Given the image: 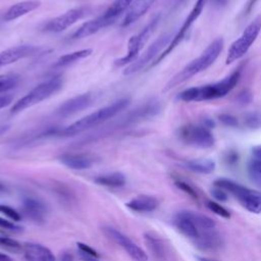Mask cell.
I'll return each mask as SVG.
<instances>
[{
  "instance_id": "5",
  "label": "cell",
  "mask_w": 261,
  "mask_h": 261,
  "mask_svg": "<svg viewBox=\"0 0 261 261\" xmlns=\"http://www.w3.org/2000/svg\"><path fill=\"white\" fill-rule=\"evenodd\" d=\"M63 81L60 76H54L45 82L39 84L34 89H32L25 96L20 98L11 107L12 113L20 112L27 108H30L49 97L53 96L62 88Z\"/></svg>"
},
{
  "instance_id": "8",
  "label": "cell",
  "mask_w": 261,
  "mask_h": 261,
  "mask_svg": "<svg viewBox=\"0 0 261 261\" xmlns=\"http://www.w3.org/2000/svg\"><path fill=\"white\" fill-rule=\"evenodd\" d=\"M178 137L184 143L198 148H210L215 142L210 128L203 124L184 125L178 129Z\"/></svg>"
},
{
  "instance_id": "23",
  "label": "cell",
  "mask_w": 261,
  "mask_h": 261,
  "mask_svg": "<svg viewBox=\"0 0 261 261\" xmlns=\"http://www.w3.org/2000/svg\"><path fill=\"white\" fill-rule=\"evenodd\" d=\"M194 243L201 250H214L221 246V238L213 228L201 231Z\"/></svg>"
},
{
  "instance_id": "22",
  "label": "cell",
  "mask_w": 261,
  "mask_h": 261,
  "mask_svg": "<svg viewBox=\"0 0 261 261\" xmlns=\"http://www.w3.org/2000/svg\"><path fill=\"white\" fill-rule=\"evenodd\" d=\"M23 213L35 221H41L45 218L47 208L46 205L38 199L27 198L22 203Z\"/></svg>"
},
{
  "instance_id": "43",
  "label": "cell",
  "mask_w": 261,
  "mask_h": 261,
  "mask_svg": "<svg viewBox=\"0 0 261 261\" xmlns=\"http://www.w3.org/2000/svg\"><path fill=\"white\" fill-rule=\"evenodd\" d=\"M80 258L82 261H99V259L95 256H92V255H88V254H85V253H82L80 252Z\"/></svg>"
},
{
  "instance_id": "7",
  "label": "cell",
  "mask_w": 261,
  "mask_h": 261,
  "mask_svg": "<svg viewBox=\"0 0 261 261\" xmlns=\"http://www.w3.org/2000/svg\"><path fill=\"white\" fill-rule=\"evenodd\" d=\"M159 20H160V15L158 14L154 18H152L151 21L138 35L133 36L128 40L127 53L125 56L120 57L114 61L115 66H117V67L124 66L126 64L133 63L137 59L140 50L143 48L145 43L148 41V39L150 38V36L154 32V30L156 29Z\"/></svg>"
},
{
  "instance_id": "3",
  "label": "cell",
  "mask_w": 261,
  "mask_h": 261,
  "mask_svg": "<svg viewBox=\"0 0 261 261\" xmlns=\"http://www.w3.org/2000/svg\"><path fill=\"white\" fill-rule=\"evenodd\" d=\"M240 77L241 70L238 69L217 83L186 89L178 95V99L184 102H201L224 97L237 86Z\"/></svg>"
},
{
  "instance_id": "17",
  "label": "cell",
  "mask_w": 261,
  "mask_h": 261,
  "mask_svg": "<svg viewBox=\"0 0 261 261\" xmlns=\"http://www.w3.org/2000/svg\"><path fill=\"white\" fill-rule=\"evenodd\" d=\"M157 0H135L132 3L130 7L127 9L125 16L121 22V25L127 27L133 22L137 21L141 16H143L151 8V6Z\"/></svg>"
},
{
  "instance_id": "51",
  "label": "cell",
  "mask_w": 261,
  "mask_h": 261,
  "mask_svg": "<svg viewBox=\"0 0 261 261\" xmlns=\"http://www.w3.org/2000/svg\"><path fill=\"white\" fill-rule=\"evenodd\" d=\"M179 1H184V0H179Z\"/></svg>"
},
{
  "instance_id": "32",
  "label": "cell",
  "mask_w": 261,
  "mask_h": 261,
  "mask_svg": "<svg viewBox=\"0 0 261 261\" xmlns=\"http://www.w3.org/2000/svg\"><path fill=\"white\" fill-rule=\"evenodd\" d=\"M206 206L208 207L209 210H211L212 212H214L215 214H217V215H219L223 218H229L230 217V213L223 206H221L220 204H218L214 201L208 200L206 202Z\"/></svg>"
},
{
  "instance_id": "15",
  "label": "cell",
  "mask_w": 261,
  "mask_h": 261,
  "mask_svg": "<svg viewBox=\"0 0 261 261\" xmlns=\"http://www.w3.org/2000/svg\"><path fill=\"white\" fill-rule=\"evenodd\" d=\"M59 160L66 167L75 170L88 169L96 161L95 156L89 153H64L60 156Z\"/></svg>"
},
{
  "instance_id": "42",
  "label": "cell",
  "mask_w": 261,
  "mask_h": 261,
  "mask_svg": "<svg viewBox=\"0 0 261 261\" xmlns=\"http://www.w3.org/2000/svg\"><path fill=\"white\" fill-rule=\"evenodd\" d=\"M250 173V176L252 178V180L258 186L261 188V174L259 173H256V172H253V171H249Z\"/></svg>"
},
{
  "instance_id": "39",
  "label": "cell",
  "mask_w": 261,
  "mask_h": 261,
  "mask_svg": "<svg viewBox=\"0 0 261 261\" xmlns=\"http://www.w3.org/2000/svg\"><path fill=\"white\" fill-rule=\"evenodd\" d=\"M0 227L4 228V229H8V230H19L21 227L17 226L16 224L12 223L9 220H6L2 217H0Z\"/></svg>"
},
{
  "instance_id": "30",
  "label": "cell",
  "mask_w": 261,
  "mask_h": 261,
  "mask_svg": "<svg viewBox=\"0 0 261 261\" xmlns=\"http://www.w3.org/2000/svg\"><path fill=\"white\" fill-rule=\"evenodd\" d=\"M18 83V76L15 74L0 75V93H5L14 88Z\"/></svg>"
},
{
  "instance_id": "16",
  "label": "cell",
  "mask_w": 261,
  "mask_h": 261,
  "mask_svg": "<svg viewBox=\"0 0 261 261\" xmlns=\"http://www.w3.org/2000/svg\"><path fill=\"white\" fill-rule=\"evenodd\" d=\"M22 251L28 261H55V256L47 247L37 243H25Z\"/></svg>"
},
{
  "instance_id": "37",
  "label": "cell",
  "mask_w": 261,
  "mask_h": 261,
  "mask_svg": "<svg viewBox=\"0 0 261 261\" xmlns=\"http://www.w3.org/2000/svg\"><path fill=\"white\" fill-rule=\"evenodd\" d=\"M211 195H212L216 200H218V201H220V202L226 201V200H227V197H228L226 191H224V190H222V189H220V188H217V187H215L214 189L211 190Z\"/></svg>"
},
{
  "instance_id": "33",
  "label": "cell",
  "mask_w": 261,
  "mask_h": 261,
  "mask_svg": "<svg viewBox=\"0 0 261 261\" xmlns=\"http://www.w3.org/2000/svg\"><path fill=\"white\" fill-rule=\"evenodd\" d=\"M0 212L3 213L4 215H6L8 218H10L13 221H19L21 219V215L12 207L1 204L0 205Z\"/></svg>"
},
{
  "instance_id": "35",
  "label": "cell",
  "mask_w": 261,
  "mask_h": 261,
  "mask_svg": "<svg viewBox=\"0 0 261 261\" xmlns=\"http://www.w3.org/2000/svg\"><path fill=\"white\" fill-rule=\"evenodd\" d=\"M219 120L221 121L222 124L226 125V126H237L238 125V119L237 117H234L231 114H227V113H222L220 115H218Z\"/></svg>"
},
{
  "instance_id": "24",
  "label": "cell",
  "mask_w": 261,
  "mask_h": 261,
  "mask_svg": "<svg viewBox=\"0 0 261 261\" xmlns=\"http://www.w3.org/2000/svg\"><path fill=\"white\" fill-rule=\"evenodd\" d=\"M240 203L252 213H261V194L247 189L243 194L237 197Z\"/></svg>"
},
{
  "instance_id": "11",
  "label": "cell",
  "mask_w": 261,
  "mask_h": 261,
  "mask_svg": "<svg viewBox=\"0 0 261 261\" xmlns=\"http://www.w3.org/2000/svg\"><path fill=\"white\" fill-rule=\"evenodd\" d=\"M90 11L87 6H80L75 8H71L52 19H50L45 25L44 31L48 33H60L72 24H74L77 20L83 18Z\"/></svg>"
},
{
  "instance_id": "19",
  "label": "cell",
  "mask_w": 261,
  "mask_h": 261,
  "mask_svg": "<svg viewBox=\"0 0 261 261\" xmlns=\"http://www.w3.org/2000/svg\"><path fill=\"white\" fill-rule=\"evenodd\" d=\"M111 23H112L111 20L105 18L103 15H100L99 17H97L95 19H92V20H89V21H86L85 23H83L73 33L72 39H82V38L89 37Z\"/></svg>"
},
{
  "instance_id": "13",
  "label": "cell",
  "mask_w": 261,
  "mask_h": 261,
  "mask_svg": "<svg viewBox=\"0 0 261 261\" xmlns=\"http://www.w3.org/2000/svg\"><path fill=\"white\" fill-rule=\"evenodd\" d=\"M92 102V95L90 93H85L77 95L64 103H62L55 111V114L59 117L70 116L83 109H86L90 106Z\"/></svg>"
},
{
  "instance_id": "29",
  "label": "cell",
  "mask_w": 261,
  "mask_h": 261,
  "mask_svg": "<svg viewBox=\"0 0 261 261\" xmlns=\"http://www.w3.org/2000/svg\"><path fill=\"white\" fill-rule=\"evenodd\" d=\"M145 241L150 249V251L153 253L154 256L156 257H162L164 254V247L160 239H158L156 236L152 233H146L145 234Z\"/></svg>"
},
{
  "instance_id": "48",
  "label": "cell",
  "mask_w": 261,
  "mask_h": 261,
  "mask_svg": "<svg viewBox=\"0 0 261 261\" xmlns=\"http://www.w3.org/2000/svg\"><path fill=\"white\" fill-rule=\"evenodd\" d=\"M8 128H9V125H0V135L7 132Z\"/></svg>"
},
{
  "instance_id": "18",
  "label": "cell",
  "mask_w": 261,
  "mask_h": 261,
  "mask_svg": "<svg viewBox=\"0 0 261 261\" xmlns=\"http://www.w3.org/2000/svg\"><path fill=\"white\" fill-rule=\"evenodd\" d=\"M40 4L41 3L38 0H25V1L15 3L5 11V13L3 14V19L5 21L14 20L37 9L40 6Z\"/></svg>"
},
{
  "instance_id": "31",
  "label": "cell",
  "mask_w": 261,
  "mask_h": 261,
  "mask_svg": "<svg viewBox=\"0 0 261 261\" xmlns=\"http://www.w3.org/2000/svg\"><path fill=\"white\" fill-rule=\"evenodd\" d=\"M244 123L249 128L261 127V112L252 111L246 113L244 116Z\"/></svg>"
},
{
  "instance_id": "50",
  "label": "cell",
  "mask_w": 261,
  "mask_h": 261,
  "mask_svg": "<svg viewBox=\"0 0 261 261\" xmlns=\"http://www.w3.org/2000/svg\"><path fill=\"white\" fill-rule=\"evenodd\" d=\"M5 191H6L5 186H4L3 184H1V182H0V193H4Z\"/></svg>"
},
{
  "instance_id": "1",
  "label": "cell",
  "mask_w": 261,
  "mask_h": 261,
  "mask_svg": "<svg viewBox=\"0 0 261 261\" xmlns=\"http://www.w3.org/2000/svg\"><path fill=\"white\" fill-rule=\"evenodd\" d=\"M129 103H130V99L128 97L120 98L114 101L113 103L84 116L83 118L72 122L71 124L61 129H55L53 132V135H56L59 137H69V136L79 135L83 132L96 127L100 124H103L108 119L114 117L121 110L126 108L129 105Z\"/></svg>"
},
{
  "instance_id": "10",
  "label": "cell",
  "mask_w": 261,
  "mask_h": 261,
  "mask_svg": "<svg viewBox=\"0 0 261 261\" xmlns=\"http://www.w3.org/2000/svg\"><path fill=\"white\" fill-rule=\"evenodd\" d=\"M173 36H171V34L169 33L161 35L148 47V49L140 58L136 59L133 63H130L127 67H125V69L123 70V74L128 75L141 70L146 64L151 62L157 54H160L162 52V49L168 46Z\"/></svg>"
},
{
  "instance_id": "28",
  "label": "cell",
  "mask_w": 261,
  "mask_h": 261,
  "mask_svg": "<svg viewBox=\"0 0 261 261\" xmlns=\"http://www.w3.org/2000/svg\"><path fill=\"white\" fill-rule=\"evenodd\" d=\"M186 166L194 172L211 173L215 169V162L207 158L192 159L186 162Z\"/></svg>"
},
{
  "instance_id": "36",
  "label": "cell",
  "mask_w": 261,
  "mask_h": 261,
  "mask_svg": "<svg viewBox=\"0 0 261 261\" xmlns=\"http://www.w3.org/2000/svg\"><path fill=\"white\" fill-rule=\"evenodd\" d=\"M175 185H176V187H177L179 190L184 191L186 194L190 195V196L193 197L194 199H197V193H196V191H195L194 188H192L189 184H187V182H185V181H182V180H176V181H175Z\"/></svg>"
},
{
  "instance_id": "9",
  "label": "cell",
  "mask_w": 261,
  "mask_h": 261,
  "mask_svg": "<svg viewBox=\"0 0 261 261\" xmlns=\"http://www.w3.org/2000/svg\"><path fill=\"white\" fill-rule=\"evenodd\" d=\"M207 0H197L194 7L192 8V10L190 11L189 15L186 17L184 23L181 24V27L179 28L178 32L173 36V38L171 39L170 43L168 44V46L158 55V57L152 62L151 66H154L156 64H158L162 59H164L169 53H171V51L177 46L179 45V43L182 41V39L185 38L187 32L189 31V29L192 27V24L198 19V17L200 16L205 4H206Z\"/></svg>"
},
{
  "instance_id": "45",
  "label": "cell",
  "mask_w": 261,
  "mask_h": 261,
  "mask_svg": "<svg viewBox=\"0 0 261 261\" xmlns=\"http://www.w3.org/2000/svg\"><path fill=\"white\" fill-rule=\"evenodd\" d=\"M257 1H258V0H249L248 3H247V5H246V7H245L244 13H245V14H249V13L251 12V10L253 9V7H254V5L256 4Z\"/></svg>"
},
{
  "instance_id": "46",
  "label": "cell",
  "mask_w": 261,
  "mask_h": 261,
  "mask_svg": "<svg viewBox=\"0 0 261 261\" xmlns=\"http://www.w3.org/2000/svg\"><path fill=\"white\" fill-rule=\"evenodd\" d=\"M0 261H12V259L8 255L4 253H0Z\"/></svg>"
},
{
  "instance_id": "4",
  "label": "cell",
  "mask_w": 261,
  "mask_h": 261,
  "mask_svg": "<svg viewBox=\"0 0 261 261\" xmlns=\"http://www.w3.org/2000/svg\"><path fill=\"white\" fill-rule=\"evenodd\" d=\"M160 111V105L157 101H148L140 106H138L137 108L133 109L132 111H129L128 113H126L125 115H123L122 117L118 118L116 121L108 124L107 126H104L101 130H98L95 134L90 135L87 140H85L84 142H89V141H93V140H97V139H101L106 135L112 134L113 132L119 130L123 127H126L133 123L142 121L146 118L152 117L154 115H156L158 112ZM84 143V144H85Z\"/></svg>"
},
{
  "instance_id": "44",
  "label": "cell",
  "mask_w": 261,
  "mask_h": 261,
  "mask_svg": "<svg viewBox=\"0 0 261 261\" xmlns=\"http://www.w3.org/2000/svg\"><path fill=\"white\" fill-rule=\"evenodd\" d=\"M252 154L256 159H260L261 160V145H257L254 146L252 148Z\"/></svg>"
},
{
  "instance_id": "14",
  "label": "cell",
  "mask_w": 261,
  "mask_h": 261,
  "mask_svg": "<svg viewBox=\"0 0 261 261\" xmlns=\"http://www.w3.org/2000/svg\"><path fill=\"white\" fill-rule=\"evenodd\" d=\"M39 51V48L33 45H18L4 50L0 53V66L7 65L25 57L32 56Z\"/></svg>"
},
{
  "instance_id": "26",
  "label": "cell",
  "mask_w": 261,
  "mask_h": 261,
  "mask_svg": "<svg viewBox=\"0 0 261 261\" xmlns=\"http://www.w3.org/2000/svg\"><path fill=\"white\" fill-rule=\"evenodd\" d=\"M135 0H115L102 14L105 18L111 20L112 22L124 11H127V9L130 7L132 3Z\"/></svg>"
},
{
  "instance_id": "47",
  "label": "cell",
  "mask_w": 261,
  "mask_h": 261,
  "mask_svg": "<svg viewBox=\"0 0 261 261\" xmlns=\"http://www.w3.org/2000/svg\"><path fill=\"white\" fill-rule=\"evenodd\" d=\"M196 259H197V261H215L213 259H210V258H207V257H201V256H197Z\"/></svg>"
},
{
  "instance_id": "21",
  "label": "cell",
  "mask_w": 261,
  "mask_h": 261,
  "mask_svg": "<svg viewBox=\"0 0 261 261\" xmlns=\"http://www.w3.org/2000/svg\"><path fill=\"white\" fill-rule=\"evenodd\" d=\"M158 200L149 195H140L125 203L126 207L135 212H151L158 207Z\"/></svg>"
},
{
  "instance_id": "34",
  "label": "cell",
  "mask_w": 261,
  "mask_h": 261,
  "mask_svg": "<svg viewBox=\"0 0 261 261\" xmlns=\"http://www.w3.org/2000/svg\"><path fill=\"white\" fill-rule=\"evenodd\" d=\"M0 246L13 251L22 250V246L17 241L5 237H0Z\"/></svg>"
},
{
  "instance_id": "12",
  "label": "cell",
  "mask_w": 261,
  "mask_h": 261,
  "mask_svg": "<svg viewBox=\"0 0 261 261\" xmlns=\"http://www.w3.org/2000/svg\"><path fill=\"white\" fill-rule=\"evenodd\" d=\"M104 232L109 239H111L114 243L119 245L135 261L148 260V256L146 252L142 248H140L136 243H134L128 237H126L119 230L115 229L114 227L108 226V227H104Z\"/></svg>"
},
{
  "instance_id": "25",
  "label": "cell",
  "mask_w": 261,
  "mask_h": 261,
  "mask_svg": "<svg viewBox=\"0 0 261 261\" xmlns=\"http://www.w3.org/2000/svg\"><path fill=\"white\" fill-rule=\"evenodd\" d=\"M95 182L107 188H120L125 185V176L121 172H111L107 174L98 175Z\"/></svg>"
},
{
  "instance_id": "49",
  "label": "cell",
  "mask_w": 261,
  "mask_h": 261,
  "mask_svg": "<svg viewBox=\"0 0 261 261\" xmlns=\"http://www.w3.org/2000/svg\"><path fill=\"white\" fill-rule=\"evenodd\" d=\"M214 2H215L217 5L222 6V5H225V4H226L227 0H214Z\"/></svg>"
},
{
  "instance_id": "40",
  "label": "cell",
  "mask_w": 261,
  "mask_h": 261,
  "mask_svg": "<svg viewBox=\"0 0 261 261\" xmlns=\"http://www.w3.org/2000/svg\"><path fill=\"white\" fill-rule=\"evenodd\" d=\"M249 171H253L261 174V160L260 159H252L249 163Z\"/></svg>"
},
{
  "instance_id": "20",
  "label": "cell",
  "mask_w": 261,
  "mask_h": 261,
  "mask_svg": "<svg viewBox=\"0 0 261 261\" xmlns=\"http://www.w3.org/2000/svg\"><path fill=\"white\" fill-rule=\"evenodd\" d=\"M174 225L176 226V228L187 238L191 239V240H196L199 234H200V230L198 229V227L194 224V222L190 219V217L187 215L186 210L184 211H179L175 217H174Z\"/></svg>"
},
{
  "instance_id": "2",
  "label": "cell",
  "mask_w": 261,
  "mask_h": 261,
  "mask_svg": "<svg viewBox=\"0 0 261 261\" xmlns=\"http://www.w3.org/2000/svg\"><path fill=\"white\" fill-rule=\"evenodd\" d=\"M223 45L224 41L221 37L215 39L211 44H209V46L202 52L200 56L193 59L180 71H178L168 81L163 89V92L166 93L170 91L176 86L190 80L192 76L207 69L217 59L223 49Z\"/></svg>"
},
{
  "instance_id": "38",
  "label": "cell",
  "mask_w": 261,
  "mask_h": 261,
  "mask_svg": "<svg viewBox=\"0 0 261 261\" xmlns=\"http://www.w3.org/2000/svg\"><path fill=\"white\" fill-rule=\"evenodd\" d=\"M77 246V249L80 252L82 253H85V254H88V255H92V256H95L97 258H99V254L97 253V251H95L93 248H91L90 246L84 244V243H77L76 244Z\"/></svg>"
},
{
  "instance_id": "6",
  "label": "cell",
  "mask_w": 261,
  "mask_h": 261,
  "mask_svg": "<svg viewBox=\"0 0 261 261\" xmlns=\"http://www.w3.org/2000/svg\"><path fill=\"white\" fill-rule=\"evenodd\" d=\"M261 32V15L255 17L243 31L242 35L230 45L225 59L226 64H230L241 59L253 45Z\"/></svg>"
},
{
  "instance_id": "41",
  "label": "cell",
  "mask_w": 261,
  "mask_h": 261,
  "mask_svg": "<svg viewBox=\"0 0 261 261\" xmlns=\"http://www.w3.org/2000/svg\"><path fill=\"white\" fill-rule=\"evenodd\" d=\"M11 102H12V97L10 95H7V94L0 95V109L6 107Z\"/></svg>"
},
{
  "instance_id": "27",
  "label": "cell",
  "mask_w": 261,
  "mask_h": 261,
  "mask_svg": "<svg viewBox=\"0 0 261 261\" xmlns=\"http://www.w3.org/2000/svg\"><path fill=\"white\" fill-rule=\"evenodd\" d=\"M92 53V49H82V50H77L71 53H67L64 54L62 56H60L56 62L54 63V67H64L67 66L71 63H74L76 61H79L80 59L86 58L88 56H90Z\"/></svg>"
}]
</instances>
